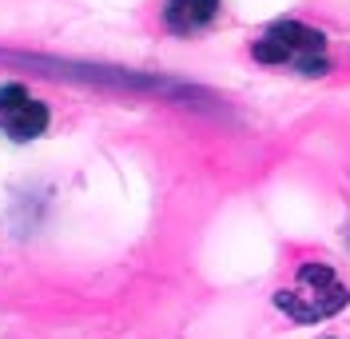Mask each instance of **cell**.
Wrapping results in <instances>:
<instances>
[{
	"label": "cell",
	"mask_w": 350,
	"mask_h": 339,
	"mask_svg": "<svg viewBox=\"0 0 350 339\" xmlns=\"http://www.w3.org/2000/svg\"><path fill=\"white\" fill-rule=\"evenodd\" d=\"M215 16L219 0H167L163 4V24H167V32H179V36L203 32Z\"/></svg>",
	"instance_id": "obj_4"
},
{
	"label": "cell",
	"mask_w": 350,
	"mask_h": 339,
	"mask_svg": "<svg viewBox=\"0 0 350 339\" xmlns=\"http://www.w3.org/2000/svg\"><path fill=\"white\" fill-rule=\"evenodd\" d=\"M0 128L12 140H36L48 128V104L28 96L24 84H4L0 88Z\"/></svg>",
	"instance_id": "obj_3"
},
{
	"label": "cell",
	"mask_w": 350,
	"mask_h": 339,
	"mask_svg": "<svg viewBox=\"0 0 350 339\" xmlns=\"http://www.w3.org/2000/svg\"><path fill=\"white\" fill-rule=\"evenodd\" d=\"M347 284L338 279V271L330 264H303L299 275H295V288L275 295V307L286 312L295 323H314V319H327L334 316L338 307H347Z\"/></svg>",
	"instance_id": "obj_1"
},
{
	"label": "cell",
	"mask_w": 350,
	"mask_h": 339,
	"mask_svg": "<svg viewBox=\"0 0 350 339\" xmlns=\"http://www.w3.org/2000/svg\"><path fill=\"white\" fill-rule=\"evenodd\" d=\"M251 52L259 64H295L303 76L327 72V36L299 21H279L275 28H267Z\"/></svg>",
	"instance_id": "obj_2"
}]
</instances>
